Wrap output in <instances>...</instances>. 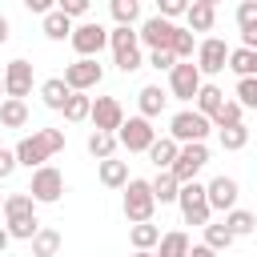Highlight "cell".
<instances>
[{
	"label": "cell",
	"instance_id": "cell-24",
	"mask_svg": "<svg viewBox=\"0 0 257 257\" xmlns=\"http://www.w3.org/2000/svg\"><path fill=\"white\" fill-rule=\"evenodd\" d=\"M60 241H64V237H60L56 229L40 225V229H36V237H32L28 245H32V257H56V253H60Z\"/></svg>",
	"mask_w": 257,
	"mask_h": 257
},
{
	"label": "cell",
	"instance_id": "cell-39",
	"mask_svg": "<svg viewBox=\"0 0 257 257\" xmlns=\"http://www.w3.org/2000/svg\"><path fill=\"white\" fill-rule=\"evenodd\" d=\"M209 120H213V128H229V124H241V120H245V108H241L237 100H225Z\"/></svg>",
	"mask_w": 257,
	"mask_h": 257
},
{
	"label": "cell",
	"instance_id": "cell-44",
	"mask_svg": "<svg viewBox=\"0 0 257 257\" xmlns=\"http://www.w3.org/2000/svg\"><path fill=\"white\" fill-rule=\"evenodd\" d=\"M56 8H60L68 20H76V16H84V12L92 8V0H56Z\"/></svg>",
	"mask_w": 257,
	"mask_h": 257
},
{
	"label": "cell",
	"instance_id": "cell-17",
	"mask_svg": "<svg viewBox=\"0 0 257 257\" xmlns=\"http://www.w3.org/2000/svg\"><path fill=\"white\" fill-rule=\"evenodd\" d=\"M96 177H100L104 189H124L128 185V161H116V157L96 161Z\"/></svg>",
	"mask_w": 257,
	"mask_h": 257
},
{
	"label": "cell",
	"instance_id": "cell-31",
	"mask_svg": "<svg viewBox=\"0 0 257 257\" xmlns=\"http://www.w3.org/2000/svg\"><path fill=\"white\" fill-rule=\"evenodd\" d=\"M193 100H197V112H201V116H213V112L225 104V92H221L217 84H201Z\"/></svg>",
	"mask_w": 257,
	"mask_h": 257
},
{
	"label": "cell",
	"instance_id": "cell-50",
	"mask_svg": "<svg viewBox=\"0 0 257 257\" xmlns=\"http://www.w3.org/2000/svg\"><path fill=\"white\" fill-rule=\"evenodd\" d=\"M8 241H12V237H8V229H4V225H0V253H4V249H8Z\"/></svg>",
	"mask_w": 257,
	"mask_h": 257
},
{
	"label": "cell",
	"instance_id": "cell-45",
	"mask_svg": "<svg viewBox=\"0 0 257 257\" xmlns=\"http://www.w3.org/2000/svg\"><path fill=\"white\" fill-rule=\"evenodd\" d=\"M149 64H153L157 72H169V68L177 64V56H173L169 48H157V52H149Z\"/></svg>",
	"mask_w": 257,
	"mask_h": 257
},
{
	"label": "cell",
	"instance_id": "cell-9",
	"mask_svg": "<svg viewBox=\"0 0 257 257\" xmlns=\"http://www.w3.org/2000/svg\"><path fill=\"white\" fill-rule=\"evenodd\" d=\"M68 44L76 48V56H96V52L108 44V28H104V24H96V20H84V24H76V28H72Z\"/></svg>",
	"mask_w": 257,
	"mask_h": 257
},
{
	"label": "cell",
	"instance_id": "cell-26",
	"mask_svg": "<svg viewBox=\"0 0 257 257\" xmlns=\"http://www.w3.org/2000/svg\"><path fill=\"white\" fill-rule=\"evenodd\" d=\"M149 185H153V197H157L161 205H173V201H177V193H181V181H177L169 169H161V173H157Z\"/></svg>",
	"mask_w": 257,
	"mask_h": 257
},
{
	"label": "cell",
	"instance_id": "cell-19",
	"mask_svg": "<svg viewBox=\"0 0 257 257\" xmlns=\"http://www.w3.org/2000/svg\"><path fill=\"white\" fill-rule=\"evenodd\" d=\"M177 153H181V145H177L173 137H157V141L149 145V161L157 165V173H161V169H173Z\"/></svg>",
	"mask_w": 257,
	"mask_h": 257
},
{
	"label": "cell",
	"instance_id": "cell-25",
	"mask_svg": "<svg viewBox=\"0 0 257 257\" xmlns=\"http://www.w3.org/2000/svg\"><path fill=\"white\" fill-rule=\"evenodd\" d=\"M64 120L68 124H80V120H88V112H92V96L88 92H68V100H64Z\"/></svg>",
	"mask_w": 257,
	"mask_h": 257
},
{
	"label": "cell",
	"instance_id": "cell-32",
	"mask_svg": "<svg viewBox=\"0 0 257 257\" xmlns=\"http://www.w3.org/2000/svg\"><path fill=\"white\" fill-rule=\"evenodd\" d=\"M233 241H237V237L225 229V221H209V225H205V241H201V245H209L213 253H225Z\"/></svg>",
	"mask_w": 257,
	"mask_h": 257
},
{
	"label": "cell",
	"instance_id": "cell-3",
	"mask_svg": "<svg viewBox=\"0 0 257 257\" xmlns=\"http://www.w3.org/2000/svg\"><path fill=\"white\" fill-rule=\"evenodd\" d=\"M177 205H181V217H185V225H209L213 221V209H209V197H205V185L201 181H189V185H181V193H177Z\"/></svg>",
	"mask_w": 257,
	"mask_h": 257
},
{
	"label": "cell",
	"instance_id": "cell-2",
	"mask_svg": "<svg viewBox=\"0 0 257 257\" xmlns=\"http://www.w3.org/2000/svg\"><path fill=\"white\" fill-rule=\"evenodd\" d=\"M153 209H157L153 185H149L145 177H128V185H124V217H128V225L153 221Z\"/></svg>",
	"mask_w": 257,
	"mask_h": 257
},
{
	"label": "cell",
	"instance_id": "cell-10",
	"mask_svg": "<svg viewBox=\"0 0 257 257\" xmlns=\"http://www.w3.org/2000/svg\"><path fill=\"white\" fill-rule=\"evenodd\" d=\"M225 64H229V44L221 36H205L197 44V68H201V76H217V72H225Z\"/></svg>",
	"mask_w": 257,
	"mask_h": 257
},
{
	"label": "cell",
	"instance_id": "cell-42",
	"mask_svg": "<svg viewBox=\"0 0 257 257\" xmlns=\"http://www.w3.org/2000/svg\"><path fill=\"white\" fill-rule=\"evenodd\" d=\"M189 4H193V0H157V16L177 20V16H185V12H189Z\"/></svg>",
	"mask_w": 257,
	"mask_h": 257
},
{
	"label": "cell",
	"instance_id": "cell-49",
	"mask_svg": "<svg viewBox=\"0 0 257 257\" xmlns=\"http://www.w3.org/2000/svg\"><path fill=\"white\" fill-rule=\"evenodd\" d=\"M8 36H12V24H8V16H0V44H8Z\"/></svg>",
	"mask_w": 257,
	"mask_h": 257
},
{
	"label": "cell",
	"instance_id": "cell-29",
	"mask_svg": "<svg viewBox=\"0 0 257 257\" xmlns=\"http://www.w3.org/2000/svg\"><path fill=\"white\" fill-rule=\"evenodd\" d=\"M116 133H100V128H92L88 133V153L96 157V161H108V157H116Z\"/></svg>",
	"mask_w": 257,
	"mask_h": 257
},
{
	"label": "cell",
	"instance_id": "cell-51",
	"mask_svg": "<svg viewBox=\"0 0 257 257\" xmlns=\"http://www.w3.org/2000/svg\"><path fill=\"white\" fill-rule=\"evenodd\" d=\"M133 257H153V249H133Z\"/></svg>",
	"mask_w": 257,
	"mask_h": 257
},
{
	"label": "cell",
	"instance_id": "cell-15",
	"mask_svg": "<svg viewBox=\"0 0 257 257\" xmlns=\"http://www.w3.org/2000/svg\"><path fill=\"white\" fill-rule=\"evenodd\" d=\"M173 20H165V16H149L145 24H141V32H137V40L149 48V52H157V48H169V40H173Z\"/></svg>",
	"mask_w": 257,
	"mask_h": 257
},
{
	"label": "cell",
	"instance_id": "cell-27",
	"mask_svg": "<svg viewBox=\"0 0 257 257\" xmlns=\"http://www.w3.org/2000/svg\"><path fill=\"white\" fill-rule=\"evenodd\" d=\"M153 257H189V237H185L181 229L161 233V241H157V253H153Z\"/></svg>",
	"mask_w": 257,
	"mask_h": 257
},
{
	"label": "cell",
	"instance_id": "cell-55",
	"mask_svg": "<svg viewBox=\"0 0 257 257\" xmlns=\"http://www.w3.org/2000/svg\"><path fill=\"white\" fill-rule=\"evenodd\" d=\"M0 213H4V197H0Z\"/></svg>",
	"mask_w": 257,
	"mask_h": 257
},
{
	"label": "cell",
	"instance_id": "cell-46",
	"mask_svg": "<svg viewBox=\"0 0 257 257\" xmlns=\"http://www.w3.org/2000/svg\"><path fill=\"white\" fill-rule=\"evenodd\" d=\"M16 173V153L12 149H0V181H8Z\"/></svg>",
	"mask_w": 257,
	"mask_h": 257
},
{
	"label": "cell",
	"instance_id": "cell-1",
	"mask_svg": "<svg viewBox=\"0 0 257 257\" xmlns=\"http://www.w3.org/2000/svg\"><path fill=\"white\" fill-rule=\"evenodd\" d=\"M64 149V133L60 128H36L32 137H24L12 153H16V165H24V169H40L48 157H56Z\"/></svg>",
	"mask_w": 257,
	"mask_h": 257
},
{
	"label": "cell",
	"instance_id": "cell-20",
	"mask_svg": "<svg viewBox=\"0 0 257 257\" xmlns=\"http://www.w3.org/2000/svg\"><path fill=\"white\" fill-rule=\"evenodd\" d=\"M185 20H189V32H213V24H217V8L193 0L189 12H185Z\"/></svg>",
	"mask_w": 257,
	"mask_h": 257
},
{
	"label": "cell",
	"instance_id": "cell-52",
	"mask_svg": "<svg viewBox=\"0 0 257 257\" xmlns=\"http://www.w3.org/2000/svg\"><path fill=\"white\" fill-rule=\"evenodd\" d=\"M201 4H209V8H217V4H221V0H201Z\"/></svg>",
	"mask_w": 257,
	"mask_h": 257
},
{
	"label": "cell",
	"instance_id": "cell-11",
	"mask_svg": "<svg viewBox=\"0 0 257 257\" xmlns=\"http://www.w3.org/2000/svg\"><path fill=\"white\" fill-rule=\"evenodd\" d=\"M100 76H104V68L96 64V56H80V60H72V64L64 68V84H68L72 92H88V88H96Z\"/></svg>",
	"mask_w": 257,
	"mask_h": 257
},
{
	"label": "cell",
	"instance_id": "cell-18",
	"mask_svg": "<svg viewBox=\"0 0 257 257\" xmlns=\"http://www.w3.org/2000/svg\"><path fill=\"white\" fill-rule=\"evenodd\" d=\"M165 100H169V92L161 88V84H145L141 92H137V108H141V116H161L165 112Z\"/></svg>",
	"mask_w": 257,
	"mask_h": 257
},
{
	"label": "cell",
	"instance_id": "cell-34",
	"mask_svg": "<svg viewBox=\"0 0 257 257\" xmlns=\"http://www.w3.org/2000/svg\"><path fill=\"white\" fill-rule=\"evenodd\" d=\"M169 52H173L177 60H193V56H197V40H193V32H189V28H173Z\"/></svg>",
	"mask_w": 257,
	"mask_h": 257
},
{
	"label": "cell",
	"instance_id": "cell-53",
	"mask_svg": "<svg viewBox=\"0 0 257 257\" xmlns=\"http://www.w3.org/2000/svg\"><path fill=\"white\" fill-rule=\"evenodd\" d=\"M253 76H257V52H253Z\"/></svg>",
	"mask_w": 257,
	"mask_h": 257
},
{
	"label": "cell",
	"instance_id": "cell-12",
	"mask_svg": "<svg viewBox=\"0 0 257 257\" xmlns=\"http://www.w3.org/2000/svg\"><path fill=\"white\" fill-rule=\"evenodd\" d=\"M88 120H92V128H100V133H116V128L124 124V108H120L116 96H96Z\"/></svg>",
	"mask_w": 257,
	"mask_h": 257
},
{
	"label": "cell",
	"instance_id": "cell-54",
	"mask_svg": "<svg viewBox=\"0 0 257 257\" xmlns=\"http://www.w3.org/2000/svg\"><path fill=\"white\" fill-rule=\"evenodd\" d=\"M0 96H4V76H0Z\"/></svg>",
	"mask_w": 257,
	"mask_h": 257
},
{
	"label": "cell",
	"instance_id": "cell-38",
	"mask_svg": "<svg viewBox=\"0 0 257 257\" xmlns=\"http://www.w3.org/2000/svg\"><path fill=\"white\" fill-rule=\"evenodd\" d=\"M108 12H112V20H116V24L133 28V24L141 20V0H108Z\"/></svg>",
	"mask_w": 257,
	"mask_h": 257
},
{
	"label": "cell",
	"instance_id": "cell-41",
	"mask_svg": "<svg viewBox=\"0 0 257 257\" xmlns=\"http://www.w3.org/2000/svg\"><path fill=\"white\" fill-rule=\"evenodd\" d=\"M233 96H237V104H241V108H257V76H241Z\"/></svg>",
	"mask_w": 257,
	"mask_h": 257
},
{
	"label": "cell",
	"instance_id": "cell-37",
	"mask_svg": "<svg viewBox=\"0 0 257 257\" xmlns=\"http://www.w3.org/2000/svg\"><path fill=\"white\" fill-rule=\"evenodd\" d=\"M4 229H8V237H12V241H32V237H36V229H40V221H36V213H32V217H8V221H4Z\"/></svg>",
	"mask_w": 257,
	"mask_h": 257
},
{
	"label": "cell",
	"instance_id": "cell-28",
	"mask_svg": "<svg viewBox=\"0 0 257 257\" xmlns=\"http://www.w3.org/2000/svg\"><path fill=\"white\" fill-rule=\"evenodd\" d=\"M68 92H72V88L64 84V76H52V80H44V84H40V100H44L48 108H56V112L64 108V100H68Z\"/></svg>",
	"mask_w": 257,
	"mask_h": 257
},
{
	"label": "cell",
	"instance_id": "cell-35",
	"mask_svg": "<svg viewBox=\"0 0 257 257\" xmlns=\"http://www.w3.org/2000/svg\"><path fill=\"white\" fill-rule=\"evenodd\" d=\"M217 141H221L225 153L245 149V145H249V128H245V120H241V124H229V128H217Z\"/></svg>",
	"mask_w": 257,
	"mask_h": 257
},
{
	"label": "cell",
	"instance_id": "cell-22",
	"mask_svg": "<svg viewBox=\"0 0 257 257\" xmlns=\"http://www.w3.org/2000/svg\"><path fill=\"white\" fill-rule=\"evenodd\" d=\"M0 124L4 128H24L28 124V104L16 100V96H4L0 100Z\"/></svg>",
	"mask_w": 257,
	"mask_h": 257
},
{
	"label": "cell",
	"instance_id": "cell-48",
	"mask_svg": "<svg viewBox=\"0 0 257 257\" xmlns=\"http://www.w3.org/2000/svg\"><path fill=\"white\" fill-rule=\"evenodd\" d=\"M189 257H217L209 245H189Z\"/></svg>",
	"mask_w": 257,
	"mask_h": 257
},
{
	"label": "cell",
	"instance_id": "cell-6",
	"mask_svg": "<svg viewBox=\"0 0 257 257\" xmlns=\"http://www.w3.org/2000/svg\"><path fill=\"white\" fill-rule=\"evenodd\" d=\"M60 193H64V173H60V169H52V165L32 169L28 197H32L36 205H56V201H60Z\"/></svg>",
	"mask_w": 257,
	"mask_h": 257
},
{
	"label": "cell",
	"instance_id": "cell-4",
	"mask_svg": "<svg viewBox=\"0 0 257 257\" xmlns=\"http://www.w3.org/2000/svg\"><path fill=\"white\" fill-rule=\"evenodd\" d=\"M209 128H213V120H209V116H201L197 108H181V112H173V120H169V137H173L177 145L205 141V137H209Z\"/></svg>",
	"mask_w": 257,
	"mask_h": 257
},
{
	"label": "cell",
	"instance_id": "cell-7",
	"mask_svg": "<svg viewBox=\"0 0 257 257\" xmlns=\"http://www.w3.org/2000/svg\"><path fill=\"white\" fill-rule=\"evenodd\" d=\"M209 165V145L205 141H193V145H181V153H177V161H173V177L181 181V185H189V181H197V173Z\"/></svg>",
	"mask_w": 257,
	"mask_h": 257
},
{
	"label": "cell",
	"instance_id": "cell-43",
	"mask_svg": "<svg viewBox=\"0 0 257 257\" xmlns=\"http://www.w3.org/2000/svg\"><path fill=\"white\" fill-rule=\"evenodd\" d=\"M112 60H116V68H120V72H137V68H145L141 48H133V52H124V56H112Z\"/></svg>",
	"mask_w": 257,
	"mask_h": 257
},
{
	"label": "cell",
	"instance_id": "cell-33",
	"mask_svg": "<svg viewBox=\"0 0 257 257\" xmlns=\"http://www.w3.org/2000/svg\"><path fill=\"white\" fill-rule=\"evenodd\" d=\"M108 48H112V56H124V52H133V48H141V40H137V32H133V28H124V24H116V28L108 32Z\"/></svg>",
	"mask_w": 257,
	"mask_h": 257
},
{
	"label": "cell",
	"instance_id": "cell-30",
	"mask_svg": "<svg viewBox=\"0 0 257 257\" xmlns=\"http://www.w3.org/2000/svg\"><path fill=\"white\" fill-rule=\"evenodd\" d=\"M225 229H229L233 237H249V233L257 229V213H249V209H229V213H225Z\"/></svg>",
	"mask_w": 257,
	"mask_h": 257
},
{
	"label": "cell",
	"instance_id": "cell-40",
	"mask_svg": "<svg viewBox=\"0 0 257 257\" xmlns=\"http://www.w3.org/2000/svg\"><path fill=\"white\" fill-rule=\"evenodd\" d=\"M225 68H233L237 80L241 76H253V48H229V64Z\"/></svg>",
	"mask_w": 257,
	"mask_h": 257
},
{
	"label": "cell",
	"instance_id": "cell-21",
	"mask_svg": "<svg viewBox=\"0 0 257 257\" xmlns=\"http://www.w3.org/2000/svg\"><path fill=\"white\" fill-rule=\"evenodd\" d=\"M40 28H44V36H48V40H68L76 24H72V20H68V16L60 12V8H52V12H44Z\"/></svg>",
	"mask_w": 257,
	"mask_h": 257
},
{
	"label": "cell",
	"instance_id": "cell-23",
	"mask_svg": "<svg viewBox=\"0 0 257 257\" xmlns=\"http://www.w3.org/2000/svg\"><path fill=\"white\" fill-rule=\"evenodd\" d=\"M157 241H161V225H153V221L128 225V245L133 249H157Z\"/></svg>",
	"mask_w": 257,
	"mask_h": 257
},
{
	"label": "cell",
	"instance_id": "cell-5",
	"mask_svg": "<svg viewBox=\"0 0 257 257\" xmlns=\"http://www.w3.org/2000/svg\"><path fill=\"white\" fill-rule=\"evenodd\" d=\"M157 141V128H153V120L149 116H128L120 128H116V145L120 149H128V153H149V145Z\"/></svg>",
	"mask_w": 257,
	"mask_h": 257
},
{
	"label": "cell",
	"instance_id": "cell-16",
	"mask_svg": "<svg viewBox=\"0 0 257 257\" xmlns=\"http://www.w3.org/2000/svg\"><path fill=\"white\" fill-rule=\"evenodd\" d=\"M237 28H241V48L257 52V0H241L237 4Z\"/></svg>",
	"mask_w": 257,
	"mask_h": 257
},
{
	"label": "cell",
	"instance_id": "cell-47",
	"mask_svg": "<svg viewBox=\"0 0 257 257\" xmlns=\"http://www.w3.org/2000/svg\"><path fill=\"white\" fill-rule=\"evenodd\" d=\"M24 8H28V12H36V16H44V12H52V8H56V0H24Z\"/></svg>",
	"mask_w": 257,
	"mask_h": 257
},
{
	"label": "cell",
	"instance_id": "cell-13",
	"mask_svg": "<svg viewBox=\"0 0 257 257\" xmlns=\"http://www.w3.org/2000/svg\"><path fill=\"white\" fill-rule=\"evenodd\" d=\"M205 197H209V209H221V213H229V209H237V197H241V185L233 181V177H213L209 185H205Z\"/></svg>",
	"mask_w": 257,
	"mask_h": 257
},
{
	"label": "cell",
	"instance_id": "cell-14",
	"mask_svg": "<svg viewBox=\"0 0 257 257\" xmlns=\"http://www.w3.org/2000/svg\"><path fill=\"white\" fill-rule=\"evenodd\" d=\"M0 76H4V96L24 100V96L32 92V64H28V60H8V68H4Z\"/></svg>",
	"mask_w": 257,
	"mask_h": 257
},
{
	"label": "cell",
	"instance_id": "cell-36",
	"mask_svg": "<svg viewBox=\"0 0 257 257\" xmlns=\"http://www.w3.org/2000/svg\"><path fill=\"white\" fill-rule=\"evenodd\" d=\"M32 213H36V201L28 197V189L4 197V221H8V217H32Z\"/></svg>",
	"mask_w": 257,
	"mask_h": 257
},
{
	"label": "cell",
	"instance_id": "cell-8",
	"mask_svg": "<svg viewBox=\"0 0 257 257\" xmlns=\"http://www.w3.org/2000/svg\"><path fill=\"white\" fill-rule=\"evenodd\" d=\"M201 84H205V76H201V68H197L193 60H177V64L169 68V96H177V100H193Z\"/></svg>",
	"mask_w": 257,
	"mask_h": 257
}]
</instances>
